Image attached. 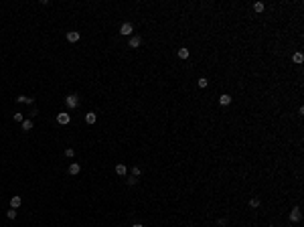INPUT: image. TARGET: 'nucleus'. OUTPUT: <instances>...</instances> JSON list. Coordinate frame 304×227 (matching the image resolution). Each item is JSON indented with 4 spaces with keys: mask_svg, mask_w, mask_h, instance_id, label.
<instances>
[{
    "mask_svg": "<svg viewBox=\"0 0 304 227\" xmlns=\"http://www.w3.org/2000/svg\"><path fill=\"white\" fill-rule=\"evenodd\" d=\"M65 103H67V108H69V110H75V108L79 105V95H75V93L67 95V97H65Z\"/></svg>",
    "mask_w": 304,
    "mask_h": 227,
    "instance_id": "obj_1",
    "label": "nucleus"
},
{
    "mask_svg": "<svg viewBox=\"0 0 304 227\" xmlns=\"http://www.w3.org/2000/svg\"><path fill=\"white\" fill-rule=\"evenodd\" d=\"M132 33H134V26L130 23H124L122 26H120V34H124V37H132Z\"/></svg>",
    "mask_w": 304,
    "mask_h": 227,
    "instance_id": "obj_2",
    "label": "nucleus"
},
{
    "mask_svg": "<svg viewBox=\"0 0 304 227\" xmlns=\"http://www.w3.org/2000/svg\"><path fill=\"white\" fill-rule=\"evenodd\" d=\"M57 122H59L61 126H67L69 122H71V116H69V114H65V112L57 114Z\"/></svg>",
    "mask_w": 304,
    "mask_h": 227,
    "instance_id": "obj_3",
    "label": "nucleus"
},
{
    "mask_svg": "<svg viewBox=\"0 0 304 227\" xmlns=\"http://www.w3.org/2000/svg\"><path fill=\"white\" fill-rule=\"evenodd\" d=\"M140 45H142V39H140L138 34H134V37H130V41H128V47H130V49H138Z\"/></svg>",
    "mask_w": 304,
    "mask_h": 227,
    "instance_id": "obj_4",
    "label": "nucleus"
},
{
    "mask_svg": "<svg viewBox=\"0 0 304 227\" xmlns=\"http://www.w3.org/2000/svg\"><path fill=\"white\" fill-rule=\"evenodd\" d=\"M300 219H302V213H300V209H298V207H294L292 211H290V221H292V223H298Z\"/></svg>",
    "mask_w": 304,
    "mask_h": 227,
    "instance_id": "obj_5",
    "label": "nucleus"
},
{
    "mask_svg": "<svg viewBox=\"0 0 304 227\" xmlns=\"http://www.w3.org/2000/svg\"><path fill=\"white\" fill-rule=\"evenodd\" d=\"M79 39H81V34H79L77 31H69V33H67V41H69V43H77Z\"/></svg>",
    "mask_w": 304,
    "mask_h": 227,
    "instance_id": "obj_6",
    "label": "nucleus"
},
{
    "mask_svg": "<svg viewBox=\"0 0 304 227\" xmlns=\"http://www.w3.org/2000/svg\"><path fill=\"white\" fill-rule=\"evenodd\" d=\"M21 205H23V199H21L18 195H14V197L10 199V209H18Z\"/></svg>",
    "mask_w": 304,
    "mask_h": 227,
    "instance_id": "obj_7",
    "label": "nucleus"
},
{
    "mask_svg": "<svg viewBox=\"0 0 304 227\" xmlns=\"http://www.w3.org/2000/svg\"><path fill=\"white\" fill-rule=\"evenodd\" d=\"M85 122H87V124H95V122H97V114H95V112H87V114H85Z\"/></svg>",
    "mask_w": 304,
    "mask_h": 227,
    "instance_id": "obj_8",
    "label": "nucleus"
},
{
    "mask_svg": "<svg viewBox=\"0 0 304 227\" xmlns=\"http://www.w3.org/2000/svg\"><path fill=\"white\" fill-rule=\"evenodd\" d=\"M79 172H81V166H79L77 162H71V164H69V174L75 176V174H79Z\"/></svg>",
    "mask_w": 304,
    "mask_h": 227,
    "instance_id": "obj_9",
    "label": "nucleus"
},
{
    "mask_svg": "<svg viewBox=\"0 0 304 227\" xmlns=\"http://www.w3.org/2000/svg\"><path fill=\"white\" fill-rule=\"evenodd\" d=\"M231 100H233V97H231L229 93H223V95H219V103H221V105H229V103H231Z\"/></svg>",
    "mask_w": 304,
    "mask_h": 227,
    "instance_id": "obj_10",
    "label": "nucleus"
},
{
    "mask_svg": "<svg viewBox=\"0 0 304 227\" xmlns=\"http://www.w3.org/2000/svg\"><path fill=\"white\" fill-rule=\"evenodd\" d=\"M33 130V120H23V132H31Z\"/></svg>",
    "mask_w": 304,
    "mask_h": 227,
    "instance_id": "obj_11",
    "label": "nucleus"
},
{
    "mask_svg": "<svg viewBox=\"0 0 304 227\" xmlns=\"http://www.w3.org/2000/svg\"><path fill=\"white\" fill-rule=\"evenodd\" d=\"M126 172H128V168H126V164H118V166H116V174H120V176H124Z\"/></svg>",
    "mask_w": 304,
    "mask_h": 227,
    "instance_id": "obj_12",
    "label": "nucleus"
},
{
    "mask_svg": "<svg viewBox=\"0 0 304 227\" xmlns=\"http://www.w3.org/2000/svg\"><path fill=\"white\" fill-rule=\"evenodd\" d=\"M179 59H189V49H179Z\"/></svg>",
    "mask_w": 304,
    "mask_h": 227,
    "instance_id": "obj_13",
    "label": "nucleus"
},
{
    "mask_svg": "<svg viewBox=\"0 0 304 227\" xmlns=\"http://www.w3.org/2000/svg\"><path fill=\"white\" fill-rule=\"evenodd\" d=\"M292 61H294V63H302V61H304V55H302V53H294V55H292Z\"/></svg>",
    "mask_w": 304,
    "mask_h": 227,
    "instance_id": "obj_14",
    "label": "nucleus"
},
{
    "mask_svg": "<svg viewBox=\"0 0 304 227\" xmlns=\"http://www.w3.org/2000/svg\"><path fill=\"white\" fill-rule=\"evenodd\" d=\"M264 8H266L264 2H256V4H253V10H256V12H264Z\"/></svg>",
    "mask_w": 304,
    "mask_h": 227,
    "instance_id": "obj_15",
    "label": "nucleus"
},
{
    "mask_svg": "<svg viewBox=\"0 0 304 227\" xmlns=\"http://www.w3.org/2000/svg\"><path fill=\"white\" fill-rule=\"evenodd\" d=\"M249 207H253V209H258V207H259V199H258V197H253V199L249 201Z\"/></svg>",
    "mask_w": 304,
    "mask_h": 227,
    "instance_id": "obj_16",
    "label": "nucleus"
},
{
    "mask_svg": "<svg viewBox=\"0 0 304 227\" xmlns=\"http://www.w3.org/2000/svg\"><path fill=\"white\" fill-rule=\"evenodd\" d=\"M197 83H199V87H207V85H209V79H207V77H201Z\"/></svg>",
    "mask_w": 304,
    "mask_h": 227,
    "instance_id": "obj_17",
    "label": "nucleus"
},
{
    "mask_svg": "<svg viewBox=\"0 0 304 227\" xmlns=\"http://www.w3.org/2000/svg\"><path fill=\"white\" fill-rule=\"evenodd\" d=\"M65 156H67V158H73V156H75V150H73V148H65Z\"/></svg>",
    "mask_w": 304,
    "mask_h": 227,
    "instance_id": "obj_18",
    "label": "nucleus"
},
{
    "mask_svg": "<svg viewBox=\"0 0 304 227\" xmlns=\"http://www.w3.org/2000/svg\"><path fill=\"white\" fill-rule=\"evenodd\" d=\"M140 174H142V168L140 166H134L132 168V176H140Z\"/></svg>",
    "mask_w": 304,
    "mask_h": 227,
    "instance_id": "obj_19",
    "label": "nucleus"
},
{
    "mask_svg": "<svg viewBox=\"0 0 304 227\" xmlns=\"http://www.w3.org/2000/svg\"><path fill=\"white\" fill-rule=\"evenodd\" d=\"M6 217H8V219H16V209H10V211H6Z\"/></svg>",
    "mask_w": 304,
    "mask_h": 227,
    "instance_id": "obj_20",
    "label": "nucleus"
},
{
    "mask_svg": "<svg viewBox=\"0 0 304 227\" xmlns=\"http://www.w3.org/2000/svg\"><path fill=\"white\" fill-rule=\"evenodd\" d=\"M12 120H14V122H23V114H18V112H16L14 116H12Z\"/></svg>",
    "mask_w": 304,
    "mask_h": 227,
    "instance_id": "obj_21",
    "label": "nucleus"
},
{
    "mask_svg": "<svg viewBox=\"0 0 304 227\" xmlns=\"http://www.w3.org/2000/svg\"><path fill=\"white\" fill-rule=\"evenodd\" d=\"M16 102H18V103H26V95H18Z\"/></svg>",
    "mask_w": 304,
    "mask_h": 227,
    "instance_id": "obj_22",
    "label": "nucleus"
},
{
    "mask_svg": "<svg viewBox=\"0 0 304 227\" xmlns=\"http://www.w3.org/2000/svg\"><path fill=\"white\" fill-rule=\"evenodd\" d=\"M136 182H138L136 176H130V179H128V185H136Z\"/></svg>",
    "mask_w": 304,
    "mask_h": 227,
    "instance_id": "obj_23",
    "label": "nucleus"
},
{
    "mask_svg": "<svg viewBox=\"0 0 304 227\" xmlns=\"http://www.w3.org/2000/svg\"><path fill=\"white\" fill-rule=\"evenodd\" d=\"M132 227H144V225H142V223H134Z\"/></svg>",
    "mask_w": 304,
    "mask_h": 227,
    "instance_id": "obj_24",
    "label": "nucleus"
},
{
    "mask_svg": "<svg viewBox=\"0 0 304 227\" xmlns=\"http://www.w3.org/2000/svg\"><path fill=\"white\" fill-rule=\"evenodd\" d=\"M270 227H272V225H270Z\"/></svg>",
    "mask_w": 304,
    "mask_h": 227,
    "instance_id": "obj_25",
    "label": "nucleus"
}]
</instances>
